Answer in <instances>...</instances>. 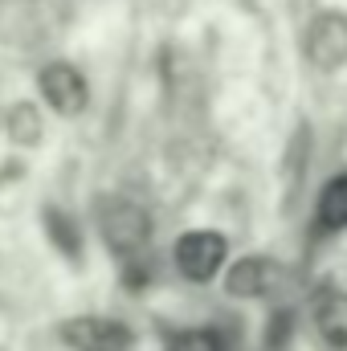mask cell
<instances>
[{
    "mask_svg": "<svg viewBox=\"0 0 347 351\" xmlns=\"http://www.w3.org/2000/svg\"><path fill=\"white\" fill-rule=\"evenodd\" d=\"M168 351H225V343H221V335H213V331H184V335L172 339Z\"/></svg>",
    "mask_w": 347,
    "mask_h": 351,
    "instance_id": "8fae6325",
    "label": "cell"
},
{
    "mask_svg": "<svg viewBox=\"0 0 347 351\" xmlns=\"http://www.w3.org/2000/svg\"><path fill=\"white\" fill-rule=\"evenodd\" d=\"M274 282H278V262L265 258V254H250V258L233 262L229 274H225V290H229L233 298H258V294H270Z\"/></svg>",
    "mask_w": 347,
    "mask_h": 351,
    "instance_id": "8992f818",
    "label": "cell"
},
{
    "mask_svg": "<svg viewBox=\"0 0 347 351\" xmlns=\"http://www.w3.org/2000/svg\"><path fill=\"white\" fill-rule=\"evenodd\" d=\"M102 237L119 258H139L152 241V217L135 200H106L102 204Z\"/></svg>",
    "mask_w": 347,
    "mask_h": 351,
    "instance_id": "6da1fadb",
    "label": "cell"
},
{
    "mask_svg": "<svg viewBox=\"0 0 347 351\" xmlns=\"http://www.w3.org/2000/svg\"><path fill=\"white\" fill-rule=\"evenodd\" d=\"M319 225L323 229H347V176L327 180V188L319 192Z\"/></svg>",
    "mask_w": 347,
    "mask_h": 351,
    "instance_id": "9c48e42d",
    "label": "cell"
},
{
    "mask_svg": "<svg viewBox=\"0 0 347 351\" xmlns=\"http://www.w3.org/2000/svg\"><path fill=\"white\" fill-rule=\"evenodd\" d=\"M45 233H49V241H53L70 262L82 258V229L74 225V217H70L66 208H45Z\"/></svg>",
    "mask_w": 347,
    "mask_h": 351,
    "instance_id": "ba28073f",
    "label": "cell"
},
{
    "mask_svg": "<svg viewBox=\"0 0 347 351\" xmlns=\"http://www.w3.org/2000/svg\"><path fill=\"white\" fill-rule=\"evenodd\" d=\"M37 90H41V98L49 102V110H58V114H66V119L82 114L86 102H90L86 78H82V70L70 66V62H49V66L37 74Z\"/></svg>",
    "mask_w": 347,
    "mask_h": 351,
    "instance_id": "277c9868",
    "label": "cell"
},
{
    "mask_svg": "<svg viewBox=\"0 0 347 351\" xmlns=\"http://www.w3.org/2000/svg\"><path fill=\"white\" fill-rule=\"evenodd\" d=\"M4 127H8V139H12V143H21V147L41 143V114H37V106H33V102H16V106H8Z\"/></svg>",
    "mask_w": 347,
    "mask_h": 351,
    "instance_id": "30bf717a",
    "label": "cell"
},
{
    "mask_svg": "<svg viewBox=\"0 0 347 351\" xmlns=\"http://www.w3.org/2000/svg\"><path fill=\"white\" fill-rule=\"evenodd\" d=\"M315 331L323 343L331 348H347V294L344 290H323L315 298Z\"/></svg>",
    "mask_w": 347,
    "mask_h": 351,
    "instance_id": "52a82bcc",
    "label": "cell"
},
{
    "mask_svg": "<svg viewBox=\"0 0 347 351\" xmlns=\"http://www.w3.org/2000/svg\"><path fill=\"white\" fill-rule=\"evenodd\" d=\"M302 49H307V62L315 70H323V74L344 70L347 66V12L344 8H323L307 25Z\"/></svg>",
    "mask_w": 347,
    "mask_h": 351,
    "instance_id": "7a4b0ae2",
    "label": "cell"
},
{
    "mask_svg": "<svg viewBox=\"0 0 347 351\" xmlns=\"http://www.w3.org/2000/svg\"><path fill=\"white\" fill-rule=\"evenodd\" d=\"M62 339L78 351H131V331L119 319H102V315L70 319L62 327Z\"/></svg>",
    "mask_w": 347,
    "mask_h": 351,
    "instance_id": "5b68a950",
    "label": "cell"
},
{
    "mask_svg": "<svg viewBox=\"0 0 347 351\" xmlns=\"http://www.w3.org/2000/svg\"><path fill=\"white\" fill-rule=\"evenodd\" d=\"M225 254H229V245H225V237H221V233L196 229V233H184V237L176 241L172 258H176V269H180L188 282H208V278H217V274H221Z\"/></svg>",
    "mask_w": 347,
    "mask_h": 351,
    "instance_id": "3957f363",
    "label": "cell"
}]
</instances>
